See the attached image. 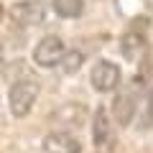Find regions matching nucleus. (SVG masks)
<instances>
[{
  "instance_id": "nucleus-1",
  "label": "nucleus",
  "mask_w": 153,
  "mask_h": 153,
  "mask_svg": "<svg viewBox=\"0 0 153 153\" xmlns=\"http://www.w3.org/2000/svg\"><path fill=\"white\" fill-rule=\"evenodd\" d=\"M38 92H41V87H38V82L31 74H26L23 79L13 82L10 92H8V107H10L13 117H26L33 110V105H36Z\"/></svg>"
},
{
  "instance_id": "nucleus-2",
  "label": "nucleus",
  "mask_w": 153,
  "mask_h": 153,
  "mask_svg": "<svg viewBox=\"0 0 153 153\" xmlns=\"http://www.w3.org/2000/svg\"><path fill=\"white\" fill-rule=\"evenodd\" d=\"M138 97H140V79H135L133 87H125L112 97V107H110V115L117 125L128 128L135 117V110H138Z\"/></svg>"
},
{
  "instance_id": "nucleus-3",
  "label": "nucleus",
  "mask_w": 153,
  "mask_h": 153,
  "mask_svg": "<svg viewBox=\"0 0 153 153\" xmlns=\"http://www.w3.org/2000/svg\"><path fill=\"white\" fill-rule=\"evenodd\" d=\"M92 146L97 153H110L115 148V120L107 107H97L92 112Z\"/></svg>"
},
{
  "instance_id": "nucleus-4",
  "label": "nucleus",
  "mask_w": 153,
  "mask_h": 153,
  "mask_svg": "<svg viewBox=\"0 0 153 153\" xmlns=\"http://www.w3.org/2000/svg\"><path fill=\"white\" fill-rule=\"evenodd\" d=\"M120 79H123V71L120 66L115 64V61H97V64L92 66V71H89V84H92L97 92L107 94V92H115V89L120 87Z\"/></svg>"
},
{
  "instance_id": "nucleus-5",
  "label": "nucleus",
  "mask_w": 153,
  "mask_h": 153,
  "mask_svg": "<svg viewBox=\"0 0 153 153\" xmlns=\"http://www.w3.org/2000/svg\"><path fill=\"white\" fill-rule=\"evenodd\" d=\"M8 16H10V21L18 23V26L33 28V26H41V23L46 21V5L41 0H18V3L10 5Z\"/></svg>"
},
{
  "instance_id": "nucleus-6",
  "label": "nucleus",
  "mask_w": 153,
  "mask_h": 153,
  "mask_svg": "<svg viewBox=\"0 0 153 153\" xmlns=\"http://www.w3.org/2000/svg\"><path fill=\"white\" fill-rule=\"evenodd\" d=\"M64 51H66V46L59 36H44L33 49V64L41 66V69H54V66L61 64Z\"/></svg>"
},
{
  "instance_id": "nucleus-7",
  "label": "nucleus",
  "mask_w": 153,
  "mask_h": 153,
  "mask_svg": "<svg viewBox=\"0 0 153 153\" xmlns=\"http://www.w3.org/2000/svg\"><path fill=\"white\" fill-rule=\"evenodd\" d=\"M89 112L84 105L79 102H66V105H59L54 112L49 115V123L56 125L59 130H76V128H82L87 123Z\"/></svg>"
},
{
  "instance_id": "nucleus-8",
  "label": "nucleus",
  "mask_w": 153,
  "mask_h": 153,
  "mask_svg": "<svg viewBox=\"0 0 153 153\" xmlns=\"http://www.w3.org/2000/svg\"><path fill=\"white\" fill-rule=\"evenodd\" d=\"M44 151L46 153H82V143L69 130H54L44 138Z\"/></svg>"
},
{
  "instance_id": "nucleus-9",
  "label": "nucleus",
  "mask_w": 153,
  "mask_h": 153,
  "mask_svg": "<svg viewBox=\"0 0 153 153\" xmlns=\"http://www.w3.org/2000/svg\"><path fill=\"white\" fill-rule=\"evenodd\" d=\"M146 49H148V41H146V36H143L140 31L130 28V31L123 33V38H120V51H123V56H125L128 61H138L143 54H146Z\"/></svg>"
},
{
  "instance_id": "nucleus-10",
  "label": "nucleus",
  "mask_w": 153,
  "mask_h": 153,
  "mask_svg": "<svg viewBox=\"0 0 153 153\" xmlns=\"http://www.w3.org/2000/svg\"><path fill=\"white\" fill-rule=\"evenodd\" d=\"M51 8H54V13L59 18H64V21H74V18H79L84 13V0H54Z\"/></svg>"
},
{
  "instance_id": "nucleus-11",
  "label": "nucleus",
  "mask_w": 153,
  "mask_h": 153,
  "mask_svg": "<svg viewBox=\"0 0 153 153\" xmlns=\"http://www.w3.org/2000/svg\"><path fill=\"white\" fill-rule=\"evenodd\" d=\"M84 64V51L79 49H66L64 51V59H61V69H64V74H76V71L82 69Z\"/></svg>"
},
{
  "instance_id": "nucleus-12",
  "label": "nucleus",
  "mask_w": 153,
  "mask_h": 153,
  "mask_svg": "<svg viewBox=\"0 0 153 153\" xmlns=\"http://www.w3.org/2000/svg\"><path fill=\"white\" fill-rule=\"evenodd\" d=\"M140 128H153V84L151 89L146 92V105H143V120H140Z\"/></svg>"
},
{
  "instance_id": "nucleus-13",
  "label": "nucleus",
  "mask_w": 153,
  "mask_h": 153,
  "mask_svg": "<svg viewBox=\"0 0 153 153\" xmlns=\"http://www.w3.org/2000/svg\"><path fill=\"white\" fill-rule=\"evenodd\" d=\"M3 64H5V51H3V46H0V69H3Z\"/></svg>"
},
{
  "instance_id": "nucleus-14",
  "label": "nucleus",
  "mask_w": 153,
  "mask_h": 153,
  "mask_svg": "<svg viewBox=\"0 0 153 153\" xmlns=\"http://www.w3.org/2000/svg\"><path fill=\"white\" fill-rule=\"evenodd\" d=\"M3 18H5V8L0 5V23H3Z\"/></svg>"
}]
</instances>
